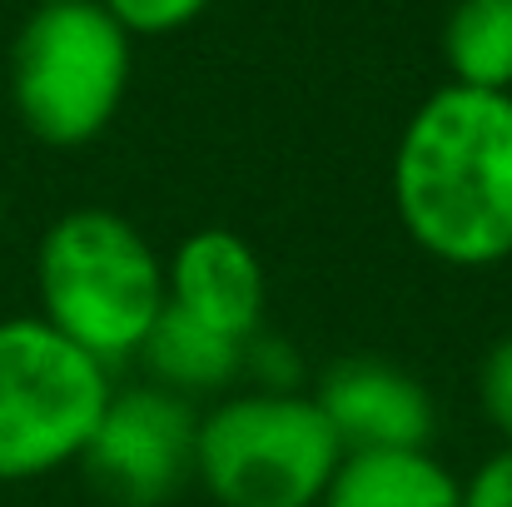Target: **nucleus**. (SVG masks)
<instances>
[{
  "instance_id": "1",
  "label": "nucleus",
  "mask_w": 512,
  "mask_h": 507,
  "mask_svg": "<svg viewBox=\"0 0 512 507\" xmlns=\"http://www.w3.org/2000/svg\"><path fill=\"white\" fill-rule=\"evenodd\" d=\"M393 214L413 249L448 269L512 259V95L443 85L403 125Z\"/></svg>"
},
{
  "instance_id": "9",
  "label": "nucleus",
  "mask_w": 512,
  "mask_h": 507,
  "mask_svg": "<svg viewBox=\"0 0 512 507\" xmlns=\"http://www.w3.org/2000/svg\"><path fill=\"white\" fill-rule=\"evenodd\" d=\"M319 507H463V478L433 448L343 453Z\"/></svg>"
},
{
  "instance_id": "13",
  "label": "nucleus",
  "mask_w": 512,
  "mask_h": 507,
  "mask_svg": "<svg viewBox=\"0 0 512 507\" xmlns=\"http://www.w3.org/2000/svg\"><path fill=\"white\" fill-rule=\"evenodd\" d=\"M100 5L135 40V35H174V30L194 25L214 0H100Z\"/></svg>"
},
{
  "instance_id": "2",
  "label": "nucleus",
  "mask_w": 512,
  "mask_h": 507,
  "mask_svg": "<svg viewBox=\"0 0 512 507\" xmlns=\"http://www.w3.org/2000/svg\"><path fill=\"white\" fill-rule=\"evenodd\" d=\"M40 319L80 343L105 368L140 358L165 319V259L125 214L85 204L65 209L35 244Z\"/></svg>"
},
{
  "instance_id": "12",
  "label": "nucleus",
  "mask_w": 512,
  "mask_h": 507,
  "mask_svg": "<svg viewBox=\"0 0 512 507\" xmlns=\"http://www.w3.org/2000/svg\"><path fill=\"white\" fill-rule=\"evenodd\" d=\"M244 383L259 393H304V358L284 334H259L244 343Z\"/></svg>"
},
{
  "instance_id": "15",
  "label": "nucleus",
  "mask_w": 512,
  "mask_h": 507,
  "mask_svg": "<svg viewBox=\"0 0 512 507\" xmlns=\"http://www.w3.org/2000/svg\"><path fill=\"white\" fill-rule=\"evenodd\" d=\"M463 507H512V448H498L463 478Z\"/></svg>"
},
{
  "instance_id": "3",
  "label": "nucleus",
  "mask_w": 512,
  "mask_h": 507,
  "mask_svg": "<svg viewBox=\"0 0 512 507\" xmlns=\"http://www.w3.org/2000/svg\"><path fill=\"white\" fill-rule=\"evenodd\" d=\"M343 443L314 393L239 388L199 413L194 483L219 507H319Z\"/></svg>"
},
{
  "instance_id": "4",
  "label": "nucleus",
  "mask_w": 512,
  "mask_h": 507,
  "mask_svg": "<svg viewBox=\"0 0 512 507\" xmlns=\"http://www.w3.org/2000/svg\"><path fill=\"white\" fill-rule=\"evenodd\" d=\"M130 90V35L100 0L35 5L10 45V105L50 150L100 140Z\"/></svg>"
},
{
  "instance_id": "5",
  "label": "nucleus",
  "mask_w": 512,
  "mask_h": 507,
  "mask_svg": "<svg viewBox=\"0 0 512 507\" xmlns=\"http://www.w3.org/2000/svg\"><path fill=\"white\" fill-rule=\"evenodd\" d=\"M115 383L40 314L0 319V483H40L85 458Z\"/></svg>"
},
{
  "instance_id": "6",
  "label": "nucleus",
  "mask_w": 512,
  "mask_h": 507,
  "mask_svg": "<svg viewBox=\"0 0 512 507\" xmlns=\"http://www.w3.org/2000/svg\"><path fill=\"white\" fill-rule=\"evenodd\" d=\"M194 443L199 408L155 383H135L110 393L80 468L115 507H165L194 483Z\"/></svg>"
},
{
  "instance_id": "10",
  "label": "nucleus",
  "mask_w": 512,
  "mask_h": 507,
  "mask_svg": "<svg viewBox=\"0 0 512 507\" xmlns=\"http://www.w3.org/2000/svg\"><path fill=\"white\" fill-rule=\"evenodd\" d=\"M140 363L155 388L179 393V398H224L234 383H244V343L214 334L184 314L165 309L155 334L145 338Z\"/></svg>"
},
{
  "instance_id": "7",
  "label": "nucleus",
  "mask_w": 512,
  "mask_h": 507,
  "mask_svg": "<svg viewBox=\"0 0 512 507\" xmlns=\"http://www.w3.org/2000/svg\"><path fill=\"white\" fill-rule=\"evenodd\" d=\"M319 413L339 433L343 453H388V448H428L438 428L433 393L398 363L353 353L319 373L314 388Z\"/></svg>"
},
{
  "instance_id": "8",
  "label": "nucleus",
  "mask_w": 512,
  "mask_h": 507,
  "mask_svg": "<svg viewBox=\"0 0 512 507\" xmlns=\"http://www.w3.org/2000/svg\"><path fill=\"white\" fill-rule=\"evenodd\" d=\"M165 299L174 314L234 343H249L264 329L269 274L244 234L209 224V229L184 234L165 259Z\"/></svg>"
},
{
  "instance_id": "16",
  "label": "nucleus",
  "mask_w": 512,
  "mask_h": 507,
  "mask_svg": "<svg viewBox=\"0 0 512 507\" xmlns=\"http://www.w3.org/2000/svg\"><path fill=\"white\" fill-rule=\"evenodd\" d=\"M35 5H70V0H35Z\"/></svg>"
},
{
  "instance_id": "14",
  "label": "nucleus",
  "mask_w": 512,
  "mask_h": 507,
  "mask_svg": "<svg viewBox=\"0 0 512 507\" xmlns=\"http://www.w3.org/2000/svg\"><path fill=\"white\" fill-rule=\"evenodd\" d=\"M478 408L503 448H512V334L498 338L478 363Z\"/></svg>"
},
{
  "instance_id": "11",
  "label": "nucleus",
  "mask_w": 512,
  "mask_h": 507,
  "mask_svg": "<svg viewBox=\"0 0 512 507\" xmlns=\"http://www.w3.org/2000/svg\"><path fill=\"white\" fill-rule=\"evenodd\" d=\"M448 85L512 95V0H458L443 25Z\"/></svg>"
}]
</instances>
